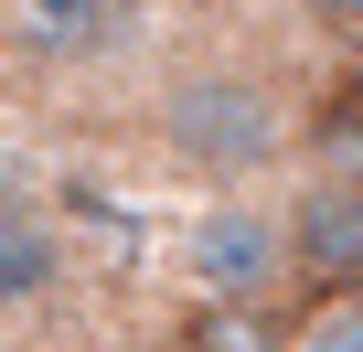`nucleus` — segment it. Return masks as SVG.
I'll return each mask as SVG.
<instances>
[{"label": "nucleus", "instance_id": "nucleus-4", "mask_svg": "<svg viewBox=\"0 0 363 352\" xmlns=\"http://www.w3.org/2000/svg\"><path fill=\"white\" fill-rule=\"evenodd\" d=\"M75 288V246L33 182H0V320H43Z\"/></svg>", "mask_w": 363, "mask_h": 352}, {"label": "nucleus", "instance_id": "nucleus-5", "mask_svg": "<svg viewBox=\"0 0 363 352\" xmlns=\"http://www.w3.org/2000/svg\"><path fill=\"white\" fill-rule=\"evenodd\" d=\"M289 149L310 171H363V54H342L310 96H289Z\"/></svg>", "mask_w": 363, "mask_h": 352}, {"label": "nucleus", "instance_id": "nucleus-1", "mask_svg": "<svg viewBox=\"0 0 363 352\" xmlns=\"http://www.w3.org/2000/svg\"><path fill=\"white\" fill-rule=\"evenodd\" d=\"M150 139L182 182H214V193H246L289 160V86L267 64H182L150 107Z\"/></svg>", "mask_w": 363, "mask_h": 352}, {"label": "nucleus", "instance_id": "nucleus-8", "mask_svg": "<svg viewBox=\"0 0 363 352\" xmlns=\"http://www.w3.org/2000/svg\"><path fill=\"white\" fill-rule=\"evenodd\" d=\"M299 22H310L331 54H363V0H299Z\"/></svg>", "mask_w": 363, "mask_h": 352}, {"label": "nucleus", "instance_id": "nucleus-6", "mask_svg": "<svg viewBox=\"0 0 363 352\" xmlns=\"http://www.w3.org/2000/svg\"><path fill=\"white\" fill-rule=\"evenodd\" d=\"M11 11V43L33 64H96L128 33V0H0Z\"/></svg>", "mask_w": 363, "mask_h": 352}, {"label": "nucleus", "instance_id": "nucleus-2", "mask_svg": "<svg viewBox=\"0 0 363 352\" xmlns=\"http://www.w3.org/2000/svg\"><path fill=\"white\" fill-rule=\"evenodd\" d=\"M182 278L203 310H278L289 299V235L267 193H214L182 225Z\"/></svg>", "mask_w": 363, "mask_h": 352}, {"label": "nucleus", "instance_id": "nucleus-3", "mask_svg": "<svg viewBox=\"0 0 363 352\" xmlns=\"http://www.w3.org/2000/svg\"><path fill=\"white\" fill-rule=\"evenodd\" d=\"M289 235V299L331 310L363 299V171H299V193L278 203Z\"/></svg>", "mask_w": 363, "mask_h": 352}, {"label": "nucleus", "instance_id": "nucleus-7", "mask_svg": "<svg viewBox=\"0 0 363 352\" xmlns=\"http://www.w3.org/2000/svg\"><path fill=\"white\" fill-rule=\"evenodd\" d=\"M171 352H289V320L278 310H182L171 320Z\"/></svg>", "mask_w": 363, "mask_h": 352}]
</instances>
